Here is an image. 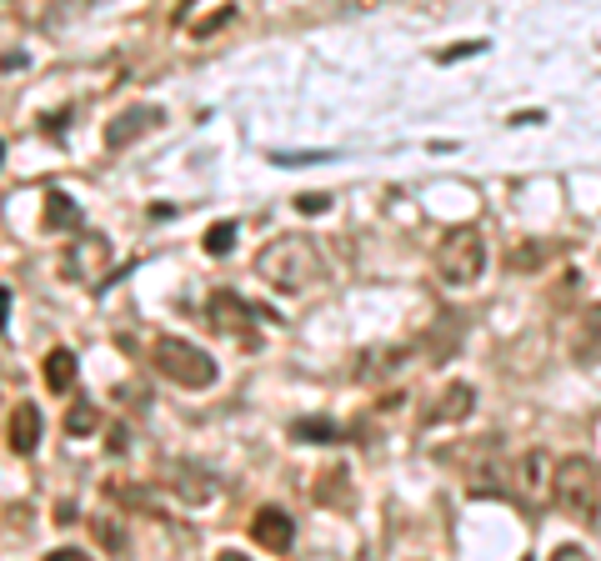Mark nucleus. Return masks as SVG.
<instances>
[{"instance_id":"nucleus-19","label":"nucleus","mask_w":601,"mask_h":561,"mask_svg":"<svg viewBox=\"0 0 601 561\" xmlns=\"http://www.w3.org/2000/svg\"><path fill=\"white\" fill-rule=\"evenodd\" d=\"M326 481L316 486L321 501H351V486H346V472H321Z\"/></svg>"},{"instance_id":"nucleus-11","label":"nucleus","mask_w":601,"mask_h":561,"mask_svg":"<svg viewBox=\"0 0 601 561\" xmlns=\"http://www.w3.org/2000/svg\"><path fill=\"white\" fill-rule=\"evenodd\" d=\"M211 326H216V331H241L246 326V316H256V311L246 306L241 296H230V291H221V296H211Z\"/></svg>"},{"instance_id":"nucleus-20","label":"nucleus","mask_w":601,"mask_h":561,"mask_svg":"<svg viewBox=\"0 0 601 561\" xmlns=\"http://www.w3.org/2000/svg\"><path fill=\"white\" fill-rule=\"evenodd\" d=\"M46 221H51V226H76L80 211L65 201V196H51V205H46Z\"/></svg>"},{"instance_id":"nucleus-2","label":"nucleus","mask_w":601,"mask_h":561,"mask_svg":"<svg viewBox=\"0 0 601 561\" xmlns=\"http://www.w3.org/2000/svg\"><path fill=\"white\" fill-rule=\"evenodd\" d=\"M551 497L566 516L597 522L601 516V466L591 456H562L551 466Z\"/></svg>"},{"instance_id":"nucleus-13","label":"nucleus","mask_w":601,"mask_h":561,"mask_svg":"<svg viewBox=\"0 0 601 561\" xmlns=\"http://www.w3.org/2000/svg\"><path fill=\"white\" fill-rule=\"evenodd\" d=\"M516 476H522V491H526V497H537L541 486H551V461L541 456V451H526V456L516 461Z\"/></svg>"},{"instance_id":"nucleus-10","label":"nucleus","mask_w":601,"mask_h":561,"mask_svg":"<svg viewBox=\"0 0 601 561\" xmlns=\"http://www.w3.org/2000/svg\"><path fill=\"white\" fill-rule=\"evenodd\" d=\"M40 431H46V421H40V406H36V401H21V406L11 411V451L30 456V451L40 447Z\"/></svg>"},{"instance_id":"nucleus-16","label":"nucleus","mask_w":601,"mask_h":561,"mask_svg":"<svg viewBox=\"0 0 601 561\" xmlns=\"http://www.w3.org/2000/svg\"><path fill=\"white\" fill-rule=\"evenodd\" d=\"M547 255H551L547 241H522L512 251V271H541V266H547Z\"/></svg>"},{"instance_id":"nucleus-8","label":"nucleus","mask_w":601,"mask_h":561,"mask_svg":"<svg viewBox=\"0 0 601 561\" xmlns=\"http://www.w3.org/2000/svg\"><path fill=\"white\" fill-rule=\"evenodd\" d=\"M155 126H161V111H121L111 126H105V146H111V151H126L130 140H141L146 130H155Z\"/></svg>"},{"instance_id":"nucleus-12","label":"nucleus","mask_w":601,"mask_h":561,"mask_svg":"<svg viewBox=\"0 0 601 561\" xmlns=\"http://www.w3.org/2000/svg\"><path fill=\"white\" fill-rule=\"evenodd\" d=\"M76 351H65V346H55L51 356H46V386H51L55 396H65L71 386H76Z\"/></svg>"},{"instance_id":"nucleus-18","label":"nucleus","mask_w":601,"mask_h":561,"mask_svg":"<svg viewBox=\"0 0 601 561\" xmlns=\"http://www.w3.org/2000/svg\"><path fill=\"white\" fill-rule=\"evenodd\" d=\"M230 246H236V221H221V226L205 230V251L211 255H226Z\"/></svg>"},{"instance_id":"nucleus-9","label":"nucleus","mask_w":601,"mask_h":561,"mask_svg":"<svg viewBox=\"0 0 601 561\" xmlns=\"http://www.w3.org/2000/svg\"><path fill=\"white\" fill-rule=\"evenodd\" d=\"M472 406H476V391L466 381H456V386H447V391L426 406V426H441V421H466V416H472Z\"/></svg>"},{"instance_id":"nucleus-4","label":"nucleus","mask_w":601,"mask_h":561,"mask_svg":"<svg viewBox=\"0 0 601 561\" xmlns=\"http://www.w3.org/2000/svg\"><path fill=\"white\" fill-rule=\"evenodd\" d=\"M151 361H155V371H161L166 381L191 386V391H201V386L216 381V356H205L201 346L180 341V336H161V341L151 346Z\"/></svg>"},{"instance_id":"nucleus-22","label":"nucleus","mask_w":601,"mask_h":561,"mask_svg":"<svg viewBox=\"0 0 601 561\" xmlns=\"http://www.w3.org/2000/svg\"><path fill=\"white\" fill-rule=\"evenodd\" d=\"M226 21H230V11H211V15H205V21H201V26H196V30H191V36H196V40H205V36H216V30H221V26H226Z\"/></svg>"},{"instance_id":"nucleus-25","label":"nucleus","mask_w":601,"mask_h":561,"mask_svg":"<svg viewBox=\"0 0 601 561\" xmlns=\"http://www.w3.org/2000/svg\"><path fill=\"white\" fill-rule=\"evenodd\" d=\"M5 311H11V291H0V331H5Z\"/></svg>"},{"instance_id":"nucleus-3","label":"nucleus","mask_w":601,"mask_h":561,"mask_svg":"<svg viewBox=\"0 0 601 561\" xmlns=\"http://www.w3.org/2000/svg\"><path fill=\"white\" fill-rule=\"evenodd\" d=\"M487 271V241H481V230L476 226H456L441 236L436 246V276L447 280V286H472L481 280Z\"/></svg>"},{"instance_id":"nucleus-1","label":"nucleus","mask_w":601,"mask_h":561,"mask_svg":"<svg viewBox=\"0 0 601 561\" xmlns=\"http://www.w3.org/2000/svg\"><path fill=\"white\" fill-rule=\"evenodd\" d=\"M256 276L266 280L271 291L301 296L326 276V266H321V251L311 246V236H281V241H271L256 255Z\"/></svg>"},{"instance_id":"nucleus-15","label":"nucleus","mask_w":601,"mask_h":561,"mask_svg":"<svg viewBox=\"0 0 601 561\" xmlns=\"http://www.w3.org/2000/svg\"><path fill=\"white\" fill-rule=\"evenodd\" d=\"M291 436H296V441H316V447H326V441H341V426L326 421V416H301L291 426Z\"/></svg>"},{"instance_id":"nucleus-24","label":"nucleus","mask_w":601,"mask_h":561,"mask_svg":"<svg viewBox=\"0 0 601 561\" xmlns=\"http://www.w3.org/2000/svg\"><path fill=\"white\" fill-rule=\"evenodd\" d=\"M481 46H451V51H441V61H456V55H476Z\"/></svg>"},{"instance_id":"nucleus-26","label":"nucleus","mask_w":601,"mask_h":561,"mask_svg":"<svg viewBox=\"0 0 601 561\" xmlns=\"http://www.w3.org/2000/svg\"><path fill=\"white\" fill-rule=\"evenodd\" d=\"M0 161H5V146H0Z\"/></svg>"},{"instance_id":"nucleus-5","label":"nucleus","mask_w":601,"mask_h":561,"mask_svg":"<svg viewBox=\"0 0 601 561\" xmlns=\"http://www.w3.org/2000/svg\"><path fill=\"white\" fill-rule=\"evenodd\" d=\"M251 541H256L261 551H291V541H296V522L286 516L281 507H261L256 516H251Z\"/></svg>"},{"instance_id":"nucleus-6","label":"nucleus","mask_w":601,"mask_h":561,"mask_svg":"<svg viewBox=\"0 0 601 561\" xmlns=\"http://www.w3.org/2000/svg\"><path fill=\"white\" fill-rule=\"evenodd\" d=\"M111 261V246L96 241V236H76V241L65 246V276L71 280H96Z\"/></svg>"},{"instance_id":"nucleus-17","label":"nucleus","mask_w":601,"mask_h":561,"mask_svg":"<svg viewBox=\"0 0 601 561\" xmlns=\"http://www.w3.org/2000/svg\"><path fill=\"white\" fill-rule=\"evenodd\" d=\"M96 426H101V416H96L90 401H76V406L65 411V431L71 436H96Z\"/></svg>"},{"instance_id":"nucleus-7","label":"nucleus","mask_w":601,"mask_h":561,"mask_svg":"<svg viewBox=\"0 0 601 561\" xmlns=\"http://www.w3.org/2000/svg\"><path fill=\"white\" fill-rule=\"evenodd\" d=\"M166 486L180 501H191V507H201V501L216 497V481H211L196 461H166Z\"/></svg>"},{"instance_id":"nucleus-23","label":"nucleus","mask_w":601,"mask_h":561,"mask_svg":"<svg viewBox=\"0 0 601 561\" xmlns=\"http://www.w3.org/2000/svg\"><path fill=\"white\" fill-rule=\"evenodd\" d=\"M326 196H296V211H311V216H321V211H326Z\"/></svg>"},{"instance_id":"nucleus-21","label":"nucleus","mask_w":601,"mask_h":561,"mask_svg":"<svg viewBox=\"0 0 601 561\" xmlns=\"http://www.w3.org/2000/svg\"><path fill=\"white\" fill-rule=\"evenodd\" d=\"M111 497H115V501H126V507H136V511H141V507H146V511H155V507H151V497H146V486L111 481Z\"/></svg>"},{"instance_id":"nucleus-14","label":"nucleus","mask_w":601,"mask_h":561,"mask_svg":"<svg viewBox=\"0 0 601 561\" xmlns=\"http://www.w3.org/2000/svg\"><path fill=\"white\" fill-rule=\"evenodd\" d=\"M90 536H96L101 551H111V557H126V547H130L126 526L115 522V516H96V522H90Z\"/></svg>"}]
</instances>
